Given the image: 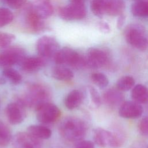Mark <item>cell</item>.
Masks as SVG:
<instances>
[{"label":"cell","instance_id":"obj_3","mask_svg":"<svg viewBox=\"0 0 148 148\" xmlns=\"http://www.w3.org/2000/svg\"><path fill=\"white\" fill-rule=\"evenodd\" d=\"M94 142L102 148H119L125 140L124 134L120 130L113 132L102 128H97L94 131Z\"/></svg>","mask_w":148,"mask_h":148},{"label":"cell","instance_id":"obj_22","mask_svg":"<svg viewBox=\"0 0 148 148\" xmlns=\"http://www.w3.org/2000/svg\"><path fill=\"white\" fill-rule=\"evenodd\" d=\"M27 132L39 139H47L51 136L50 128L40 125H31L27 128Z\"/></svg>","mask_w":148,"mask_h":148},{"label":"cell","instance_id":"obj_7","mask_svg":"<svg viewBox=\"0 0 148 148\" xmlns=\"http://www.w3.org/2000/svg\"><path fill=\"white\" fill-rule=\"evenodd\" d=\"M35 110L37 120L45 124L56 122L61 114L60 109L50 102L42 105Z\"/></svg>","mask_w":148,"mask_h":148},{"label":"cell","instance_id":"obj_14","mask_svg":"<svg viewBox=\"0 0 148 148\" xmlns=\"http://www.w3.org/2000/svg\"><path fill=\"white\" fill-rule=\"evenodd\" d=\"M29 8L43 20L50 17L53 13V7L50 0H33Z\"/></svg>","mask_w":148,"mask_h":148},{"label":"cell","instance_id":"obj_29","mask_svg":"<svg viewBox=\"0 0 148 148\" xmlns=\"http://www.w3.org/2000/svg\"><path fill=\"white\" fill-rule=\"evenodd\" d=\"M13 18V14L10 9L3 7L0 8V27L9 24Z\"/></svg>","mask_w":148,"mask_h":148},{"label":"cell","instance_id":"obj_30","mask_svg":"<svg viewBox=\"0 0 148 148\" xmlns=\"http://www.w3.org/2000/svg\"><path fill=\"white\" fill-rule=\"evenodd\" d=\"M14 39L15 36L13 34L0 32V49L7 47Z\"/></svg>","mask_w":148,"mask_h":148},{"label":"cell","instance_id":"obj_27","mask_svg":"<svg viewBox=\"0 0 148 148\" xmlns=\"http://www.w3.org/2000/svg\"><path fill=\"white\" fill-rule=\"evenodd\" d=\"M90 8L95 16L101 17L105 14V0H92Z\"/></svg>","mask_w":148,"mask_h":148},{"label":"cell","instance_id":"obj_19","mask_svg":"<svg viewBox=\"0 0 148 148\" xmlns=\"http://www.w3.org/2000/svg\"><path fill=\"white\" fill-rule=\"evenodd\" d=\"M125 3L123 0H105V14L116 16L123 14Z\"/></svg>","mask_w":148,"mask_h":148},{"label":"cell","instance_id":"obj_17","mask_svg":"<svg viewBox=\"0 0 148 148\" xmlns=\"http://www.w3.org/2000/svg\"><path fill=\"white\" fill-rule=\"evenodd\" d=\"M26 10L25 23L30 31L34 32H39L45 28V24L43 19L39 17L29 9V6Z\"/></svg>","mask_w":148,"mask_h":148},{"label":"cell","instance_id":"obj_15","mask_svg":"<svg viewBox=\"0 0 148 148\" xmlns=\"http://www.w3.org/2000/svg\"><path fill=\"white\" fill-rule=\"evenodd\" d=\"M46 64V59L40 56L25 57L19 64L23 70L28 72L38 71Z\"/></svg>","mask_w":148,"mask_h":148},{"label":"cell","instance_id":"obj_5","mask_svg":"<svg viewBox=\"0 0 148 148\" xmlns=\"http://www.w3.org/2000/svg\"><path fill=\"white\" fill-rule=\"evenodd\" d=\"M53 58L57 65H67L76 69L86 66L85 57L69 47L59 49Z\"/></svg>","mask_w":148,"mask_h":148},{"label":"cell","instance_id":"obj_12","mask_svg":"<svg viewBox=\"0 0 148 148\" xmlns=\"http://www.w3.org/2000/svg\"><path fill=\"white\" fill-rule=\"evenodd\" d=\"M14 148H41L42 143L39 139L28 132L16 134L12 139Z\"/></svg>","mask_w":148,"mask_h":148},{"label":"cell","instance_id":"obj_32","mask_svg":"<svg viewBox=\"0 0 148 148\" xmlns=\"http://www.w3.org/2000/svg\"><path fill=\"white\" fill-rule=\"evenodd\" d=\"M8 6L13 9L21 8L25 3L27 0H2Z\"/></svg>","mask_w":148,"mask_h":148},{"label":"cell","instance_id":"obj_9","mask_svg":"<svg viewBox=\"0 0 148 148\" xmlns=\"http://www.w3.org/2000/svg\"><path fill=\"white\" fill-rule=\"evenodd\" d=\"M85 60L87 67L97 69L106 65L109 61V56L105 51L92 47L88 50Z\"/></svg>","mask_w":148,"mask_h":148},{"label":"cell","instance_id":"obj_1","mask_svg":"<svg viewBox=\"0 0 148 148\" xmlns=\"http://www.w3.org/2000/svg\"><path fill=\"white\" fill-rule=\"evenodd\" d=\"M87 127L82 119L76 117H67L63 119L59 125L61 136L69 142H77L83 140L86 134Z\"/></svg>","mask_w":148,"mask_h":148},{"label":"cell","instance_id":"obj_13","mask_svg":"<svg viewBox=\"0 0 148 148\" xmlns=\"http://www.w3.org/2000/svg\"><path fill=\"white\" fill-rule=\"evenodd\" d=\"M143 108L140 103L134 101L123 102L120 106L119 116L124 119H136L142 116Z\"/></svg>","mask_w":148,"mask_h":148},{"label":"cell","instance_id":"obj_6","mask_svg":"<svg viewBox=\"0 0 148 148\" xmlns=\"http://www.w3.org/2000/svg\"><path fill=\"white\" fill-rule=\"evenodd\" d=\"M86 15V8L83 2L71 1L59 10L60 17L65 20H81Z\"/></svg>","mask_w":148,"mask_h":148},{"label":"cell","instance_id":"obj_37","mask_svg":"<svg viewBox=\"0 0 148 148\" xmlns=\"http://www.w3.org/2000/svg\"><path fill=\"white\" fill-rule=\"evenodd\" d=\"M131 148H148L146 145L141 142H136L131 146Z\"/></svg>","mask_w":148,"mask_h":148},{"label":"cell","instance_id":"obj_21","mask_svg":"<svg viewBox=\"0 0 148 148\" xmlns=\"http://www.w3.org/2000/svg\"><path fill=\"white\" fill-rule=\"evenodd\" d=\"M131 97L134 101L139 103L148 102V88L143 84H136L132 88Z\"/></svg>","mask_w":148,"mask_h":148},{"label":"cell","instance_id":"obj_8","mask_svg":"<svg viewBox=\"0 0 148 148\" xmlns=\"http://www.w3.org/2000/svg\"><path fill=\"white\" fill-rule=\"evenodd\" d=\"M59 46L56 39L51 36H43L36 43V49L39 56L45 59L53 57L58 51Z\"/></svg>","mask_w":148,"mask_h":148},{"label":"cell","instance_id":"obj_28","mask_svg":"<svg viewBox=\"0 0 148 148\" xmlns=\"http://www.w3.org/2000/svg\"><path fill=\"white\" fill-rule=\"evenodd\" d=\"M92 82L99 88H104L109 84V79L103 73L100 72L92 73L91 75Z\"/></svg>","mask_w":148,"mask_h":148},{"label":"cell","instance_id":"obj_34","mask_svg":"<svg viewBox=\"0 0 148 148\" xmlns=\"http://www.w3.org/2000/svg\"><path fill=\"white\" fill-rule=\"evenodd\" d=\"M76 148H95V146L91 141L81 140L76 143Z\"/></svg>","mask_w":148,"mask_h":148},{"label":"cell","instance_id":"obj_38","mask_svg":"<svg viewBox=\"0 0 148 148\" xmlns=\"http://www.w3.org/2000/svg\"><path fill=\"white\" fill-rule=\"evenodd\" d=\"M71 1H78V2H83L84 1V0H71Z\"/></svg>","mask_w":148,"mask_h":148},{"label":"cell","instance_id":"obj_35","mask_svg":"<svg viewBox=\"0 0 148 148\" xmlns=\"http://www.w3.org/2000/svg\"><path fill=\"white\" fill-rule=\"evenodd\" d=\"M99 29L103 32H108L110 31V27L108 24L105 21H100L98 23Z\"/></svg>","mask_w":148,"mask_h":148},{"label":"cell","instance_id":"obj_33","mask_svg":"<svg viewBox=\"0 0 148 148\" xmlns=\"http://www.w3.org/2000/svg\"><path fill=\"white\" fill-rule=\"evenodd\" d=\"M138 127L141 134L148 136V117H145L140 121Z\"/></svg>","mask_w":148,"mask_h":148},{"label":"cell","instance_id":"obj_10","mask_svg":"<svg viewBox=\"0 0 148 148\" xmlns=\"http://www.w3.org/2000/svg\"><path fill=\"white\" fill-rule=\"evenodd\" d=\"M25 104L20 99L9 103L5 109V113L9 122L13 125L21 123L25 117Z\"/></svg>","mask_w":148,"mask_h":148},{"label":"cell","instance_id":"obj_4","mask_svg":"<svg viewBox=\"0 0 148 148\" xmlns=\"http://www.w3.org/2000/svg\"><path fill=\"white\" fill-rule=\"evenodd\" d=\"M126 41L134 47L145 51L148 49V32L139 24L128 25L124 30Z\"/></svg>","mask_w":148,"mask_h":148},{"label":"cell","instance_id":"obj_26","mask_svg":"<svg viewBox=\"0 0 148 148\" xmlns=\"http://www.w3.org/2000/svg\"><path fill=\"white\" fill-rule=\"evenodd\" d=\"M135 79L130 75H125L120 77L116 83V88L121 91H127L134 87Z\"/></svg>","mask_w":148,"mask_h":148},{"label":"cell","instance_id":"obj_16","mask_svg":"<svg viewBox=\"0 0 148 148\" xmlns=\"http://www.w3.org/2000/svg\"><path fill=\"white\" fill-rule=\"evenodd\" d=\"M124 97L122 91L117 88H110L106 90L103 94V99L106 104L111 107L121 105Z\"/></svg>","mask_w":148,"mask_h":148},{"label":"cell","instance_id":"obj_2","mask_svg":"<svg viewBox=\"0 0 148 148\" xmlns=\"http://www.w3.org/2000/svg\"><path fill=\"white\" fill-rule=\"evenodd\" d=\"M51 98L49 90L44 85L32 83L28 86L23 99L25 105L35 110L42 105L49 102Z\"/></svg>","mask_w":148,"mask_h":148},{"label":"cell","instance_id":"obj_40","mask_svg":"<svg viewBox=\"0 0 148 148\" xmlns=\"http://www.w3.org/2000/svg\"><path fill=\"white\" fill-rule=\"evenodd\" d=\"M0 82H1V79H0Z\"/></svg>","mask_w":148,"mask_h":148},{"label":"cell","instance_id":"obj_24","mask_svg":"<svg viewBox=\"0 0 148 148\" xmlns=\"http://www.w3.org/2000/svg\"><path fill=\"white\" fill-rule=\"evenodd\" d=\"M3 77L13 84H18L22 81L21 74L16 69L11 68H4L2 71Z\"/></svg>","mask_w":148,"mask_h":148},{"label":"cell","instance_id":"obj_25","mask_svg":"<svg viewBox=\"0 0 148 148\" xmlns=\"http://www.w3.org/2000/svg\"><path fill=\"white\" fill-rule=\"evenodd\" d=\"M12 134L10 128L0 121V147H6L12 141Z\"/></svg>","mask_w":148,"mask_h":148},{"label":"cell","instance_id":"obj_18","mask_svg":"<svg viewBox=\"0 0 148 148\" xmlns=\"http://www.w3.org/2000/svg\"><path fill=\"white\" fill-rule=\"evenodd\" d=\"M84 99V94L79 90H73L69 92L65 99V105L69 110L78 108Z\"/></svg>","mask_w":148,"mask_h":148},{"label":"cell","instance_id":"obj_20","mask_svg":"<svg viewBox=\"0 0 148 148\" xmlns=\"http://www.w3.org/2000/svg\"><path fill=\"white\" fill-rule=\"evenodd\" d=\"M51 76L55 79L60 81H69L74 76L73 72L69 68L62 65H57L53 68Z\"/></svg>","mask_w":148,"mask_h":148},{"label":"cell","instance_id":"obj_11","mask_svg":"<svg viewBox=\"0 0 148 148\" xmlns=\"http://www.w3.org/2000/svg\"><path fill=\"white\" fill-rule=\"evenodd\" d=\"M25 57L24 50L20 47L8 49L0 54V66L3 68L11 67L20 64Z\"/></svg>","mask_w":148,"mask_h":148},{"label":"cell","instance_id":"obj_23","mask_svg":"<svg viewBox=\"0 0 148 148\" xmlns=\"http://www.w3.org/2000/svg\"><path fill=\"white\" fill-rule=\"evenodd\" d=\"M132 14L136 17H148V1H136L131 8Z\"/></svg>","mask_w":148,"mask_h":148},{"label":"cell","instance_id":"obj_31","mask_svg":"<svg viewBox=\"0 0 148 148\" xmlns=\"http://www.w3.org/2000/svg\"><path fill=\"white\" fill-rule=\"evenodd\" d=\"M88 90L92 102L96 107H99L102 103L101 98L99 92L92 86H88Z\"/></svg>","mask_w":148,"mask_h":148},{"label":"cell","instance_id":"obj_36","mask_svg":"<svg viewBox=\"0 0 148 148\" xmlns=\"http://www.w3.org/2000/svg\"><path fill=\"white\" fill-rule=\"evenodd\" d=\"M125 20V16L123 14H121L119 16L118 19L117 20V27L119 29L121 28L123 26Z\"/></svg>","mask_w":148,"mask_h":148},{"label":"cell","instance_id":"obj_39","mask_svg":"<svg viewBox=\"0 0 148 148\" xmlns=\"http://www.w3.org/2000/svg\"><path fill=\"white\" fill-rule=\"evenodd\" d=\"M133 1H134L135 2H136V1H148V0H133Z\"/></svg>","mask_w":148,"mask_h":148}]
</instances>
